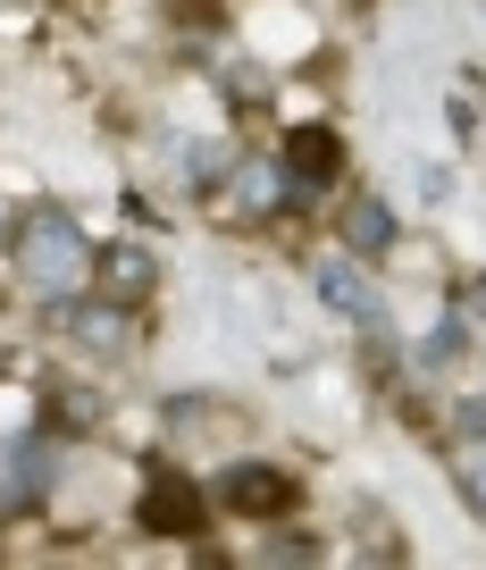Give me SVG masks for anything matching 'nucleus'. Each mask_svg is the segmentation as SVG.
I'll return each instance as SVG.
<instances>
[{"label": "nucleus", "instance_id": "nucleus-10", "mask_svg": "<svg viewBox=\"0 0 486 570\" xmlns=\"http://www.w3.org/2000/svg\"><path fill=\"white\" fill-rule=\"evenodd\" d=\"M109 277H118V285H143L151 261H143V252H109Z\"/></svg>", "mask_w": 486, "mask_h": 570}, {"label": "nucleus", "instance_id": "nucleus-2", "mask_svg": "<svg viewBox=\"0 0 486 570\" xmlns=\"http://www.w3.org/2000/svg\"><path fill=\"white\" fill-rule=\"evenodd\" d=\"M218 503H227V512H252V520H277L294 503V487L277 479V470H260V462H235L227 479H218Z\"/></svg>", "mask_w": 486, "mask_h": 570}, {"label": "nucleus", "instance_id": "nucleus-11", "mask_svg": "<svg viewBox=\"0 0 486 570\" xmlns=\"http://www.w3.org/2000/svg\"><path fill=\"white\" fill-rule=\"evenodd\" d=\"M469 311H478V320H486V277H478V285H469Z\"/></svg>", "mask_w": 486, "mask_h": 570}, {"label": "nucleus", "instance_id": "nucleus-6", "mask_svg": "<svg viewBox=\"0 0 486 570\" xmlns=\"http://www.w3.org/2000/svg\"><path fill=\"white\" fill-rule=\"evenodd\" d=\"M344 235H353V252H386L395 244V218H386L378 194H353V210H344Z\"/></svg>", "mask_w": 486, "mask_h": 570}, {"label": "nucleus", "instance_id": "nucleus-4", "mask_svg": "<svg viewBox=\"0 0 486 570\" xmlns=\"http://www.w3.org/2000/svg\"><path fill=\"white\" fill-rule=\"evenodd\" d=\"M51 445H18V453H9V470H0V503H34L42 495V487H51Z\"/></svg>", "mask_w": 486, "mask_h": 570}, {"label": "nucleus", "instance_id": "nucleus-7", "mask_svg": "<svg viewBox=\"0 0 486 570\" xmlns=\"http://www.w3.org/2000/svg\"><path fill=\"white\" fill-rule=\"evenodd\" d=\"M151 529H194V503L177 479H160V495H151Z\"/></svg>", "mask_w": 486, "mask_h": 570}, {"label": "nucleus", "instance_id": "nucleus-5", "mask_svg": "<svg viewBox=\"0 0 486 570\" xmlns=\"http://www.w3.org/2000/svg\"><path fill=\"white\" fill-rule=\"evenodd\" d=\"M336 160H344V151H336V135H327V126H302V135L286 142V168H294L302 185H327V177H336Z\"/></svg>", "mask_w": 486, "mask_h": 570}, {"label": "nucleus", "instance_id": "nucleus-9", "mask_svg": "<svg viewBox=\"0 0 486 570\" xmlns=\"http://www.w3.org/2000/svg\"><path fill=\"white\" fill-rule=\"evenodd\" d=\"M462 495L486 512V445H478V453H462Z\"/></svg>", "mask_w": 486, "mask_h": 570}, {"label": "nucleus", "instance_id": "nucleus-3", "mask_svg": "<svg viewBox=\"0 0 486 570\" xmlns=\"http://www.w3.org/2000/svg\"><path fill=\"white\" fill-rule=\"evenodd\" d=\"M319 294L344 311V320H378V285L360 277L353 261H319Z\"/></svg>", "mask_w": 486, "mask_h": 570}, {"label": "nucleus", "instance_id": "nucleus-8", "mask_svg": "<svg viewBox=\"0 0 486 570\" xmlns=\"http://www.w3.org/2000/svg\"><path fill=\"white\" fill-rule=\"evenodd\" d=\"M185 177H194V185L227 177V142H185Z\"/></svg>", "mask_w": 486, "mask_h": 570}, {"label": "nucleus", "instance_id": "nucleus-1", "mask_svg": "<svg viewBox=\"0 0 486 570\" xmlns=\"http://www.w3.org/2000/svg\"><path fill=\"white\" fill-rule=\"evenodd\" d=\"M18 277L34 285V294H51V303H68L76 285H85V227H76L68 210H42L34 227L18 235Z\"/></svg>", "mask_w": 486, "mask_h": 570}]
</instances>
